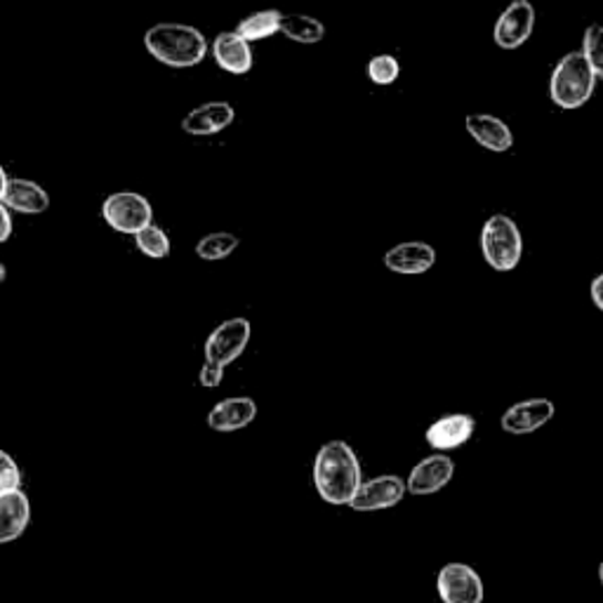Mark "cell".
Segmentation results:
<instances>
[{"mask_svg":"<svg viewBox=\"0 0 603 603\" xmlns=\"http://www.w3.org/2000/svg\"><path fill=\"white\" fill-rule=\"evenodd\" d=\"M590 295H592L594 306L599 309V312H603V271H601L599 277L592 281V285H590Z\"/></svg>","mask_w":603,"mask_h":603,"instance_id":"29","label":"cell"},{"mask_svg":"<svg viewBox=\"0 0 603 603\" xmlns=\"http://www.w3.org/2000/svg\"><path fill=\"white\" fill-rule=\"evenodd\" d=\"M102 217L114 231L135 236L137 231L154 222V208L149 204V198H144L142 194L116 191L112 196H106L102 204Z\"/></svg>","mask_w":603,"mask_h":603,"instance_id":"5","label":"cell"},{"mask_svg":"<svg viewBox=\"0 0 603 603\" xmlns=\"http://www.w3.org/2000/svg\"><path fill=\"white\" fill-rule=\"evenodd\" d=\"M481 252L496 271L517 269L523 254V236L519 225L507 215H492L481 229Z\"/></svg>","mask_w":603,"mask_h":603,"instance_id":"4","label":"cell"},{"mask_svg":"<svg viewBox=\"0 0 603 603\" xmlns=\"http://www.w3.org/2000/svg\"><path fill=\"white\" fill-rule=\"evenodd\" d=\"M252 335V325L248 319H229L225 323H219L215 331L206 340V361L217 363V365H227L239 358Z\"/></svg>","mask_w":603,"mask_h":603,"instance_id":"7","label":"cell"},{"mask_svg":"<svg viewBox=\"0 0 603 603\" xmlns=\"http://www.w3.org/2000/svg\"><path fill=\"white\" fill-rule=\"evenodd\" d=\"M281 17H283V12H279V10L252 12L246 17V20H241V24L236 27V31H239L248 43L264 41L273 33H281Z\"/></svg>","mask_w":603,"mask_h":603,"instance_id":"21","label":"cell"},{"mask_svg":"<svg viewBox=\"0 0 603 603\" xmlns=\"http://www.w3.org/2000/svg\"><path fill=\"white\" fill-rule=\"evenodd\" d=\"M406 496V481L396 474H385L368 481H361L350 507L354 511H380L396 507Z\"/></svg>","mask_w":603,"mask_h":603,"instance_id":"9","label":"cell"},{"mask_svg":"<svg viewBox=\"0 0 603 603\" xmlns=\"http://www.w3.org/2000/svg\"><path fill=\"white\" fill-rule=\"evenodd\" d=\"M365 73H368V79L375 85H392L401 76V64L394 54H375V58L368 60Z\"/></svg>","mask_w":603,"mask_h":603,"instance_id":"25","label":"cell"},{"mask_svg":"<svg viewBox=\"0 0 603 603\" xmlns=\"http://www.w3.org/2000/svg\"><path fill=\"white\" fill-rule=\"evenodd\" d=\"M536 8L531 0H511L492 29V41L502 50H517L533 35Z\"/></svg>","mask_w":603,"mask_h":603,"instance_id":"8","label":"cell"},{"mask_svg":"<svg viewBox=\"0 0 603 603\" xmlns=\"http://www.w3.org/2000/svg\"><path fill=\"white\" fill-rule=\"evenodd\" d=\"M599 580H601V584H603V561L599 563Z\"/></svg>","mask_w":603,"mask_h":603,"instance_id":"32","label":"cell"},{"mask_svg":"<svg viewBox=\"0 0 603 603\" xmlns=\"http://www.w3.org/2000/svg\"><path fill=\"white\" fill-rule=\"evenodd\" d=\"M22 488V471L10 453L0 450V492Z\"/></svg>","mask_w":603,"mask_h":603,"instance_id":"26","label":"cell"},{"mask_svg":"<svg viewBox=\"0 0 603 603\" xmlns=\"http://www.w3.org/2000/svg\"><path fill=\"white\" fill-rule=\"evenodd\" d=\"M12 236V217H10V208L0 200V243L10 241Z\"/></svg>","mask_w":603,"mask_h":603,"instance_id":"28","label":"cell"},{"mask_svg":"<svg viewBox=\"0 0 603 603\" xmlns=\"http://www.w3.org/2000/svg\"><path fill=\"white\" fill-rule=\"evenodd\" d=\"M281 33L295 43L314 45L325 39V24L312 14H283Z\"/></svg>","mask_w":603,"mask_h":603,"instance_id":"20","label":"cell"},{"mask_svg":"<svg viewBox=\"0 0 603 603\" xmlns=\"http://www.w3.org/2000/svg\"><path fill=\"white\" fill-rule=\"evenodd\" d=\"M314 488L328 505H350L363 481L361 462L346 441H328L319 448L312 469Z\"/></svg>","mask_w":603,"mask_h":603,"instance_id":"1","label":"cell"},{"mask_svg":"<svg viewBox=\"0 0 603 603\" xmlns=\"http://www.w3.org/2000/svg\"><path fill=\"white\" fill-rule=\"evenodd\" d=\"M31 521V502L22 488L0 492V544L22 538Z\"/></svg>","mask_w":603,"mask_h":603,"instance_id":"15","label":"cell"},{"mask_svg":"<svg viewBox=\"0 0 603 603\" xmlns=\"http://www.w3.org/2000/svg\"><path fill=\"white\" fill-rule=\"evenodd\" d=\"M8 175H6V168L0 166V200H3V194H6V187H8Z\"/></svg>","mask_w":603,"mask_h":603,"instance_id":"30","label":"cell"},{"mask_svg":"<svg viewBox=\"0 0 603 603\" xmlns=\"http://www.w3.org/2000/svg\"><path fill=\"white\" fill-rule=\"evenodd\" d=\"M144 48L160 64L173 69H189L206 60L208 41L196 27L160 22L144 33Z\"/></svg>","mask_w":603,"mask_h":603,"instance_id":"2","label":"cell"},{"mask_svg":"<svg viewBox=\"0 0 603 603\" xmlns=\"http://www.w3.org/2000/svg\"><path fill=\"white\" fill-rule=\"evenodd\" d=\"M474 429H477V423H474L471 415L453 413L446 417H438L436 423L427 429L425 438L434 450L446 453V450L462 448L474 436Z\"/></svg>","mask_w":603,"mask_h":603,"instance_id":"13","label":"cell"},{"mask_svg":"<svg viewBox=\"0 0 603 603\" xmlns=\"http://www.w3.org/2000/svg\"><path fill=\"white\" fill-rule=\"evenodd\" d=\"M596 76L582 52H569L557 64L550 81V97L561 108H580L594 95Z\"/></svg>","mask_w":603,"mask_h":603,"instance_id":"3","label":"cell"},{"mask_svg":"<svg viewBox=\"0 0 603 603\" xmlns=\"http://www.w3.org/2000/svg\"><path fill=\"white\" fill-rule=\"evenodd\" d=\"M239 246H241V241L236 233L215 231V233L204 236V239L196 243V254L206 262H217V260H227Z\"/></svg>","mask_w":603,"mask_h":603,"instance_id":"22","label":"cell"},{"mask_svg":"<svg viewBox=\"0 0 603 603\" xmlns=\"http://www.w3.org/2000/svg\"><path fill=\"white\" fill-rule=\"evenodd\" d=\"M382 262L389 271L401 273V277H419V273H427L436 264V250L423 241L398 243L387 250Z\"/></svg>","mask_w":603,"mask_h":603,"instance_id":"14","label":"cell"},{"mask_svg":"<svg viewBox=\"0 0 603 603\" xmlns=\"http://www.w3.org/2000/svg\"><path fill=\"white\" fill-rule=\"evenodd\" d=\"M3 204L14 212L41 215L50 208V196L39 181H31L24 177H10L3 194Z\"/></svg>","mask_w":603,"mask_h":603,"instance_id":"19","label":"cell"},{"mask_svg":"<svg viewBox=\"0 0 603 603\" xmlns=\"http://www.w3.org/2000/svg\"><path fill=\"white\" fill-rule=\"evenodd\" d=\"M467 133L474 137V142H479L484 149L492 154H505L511 149L514 144V135H511V127L500 121L498 116L490 114H469L465 121Z\"/></svg>","mask_w":603,"mask_h":603,"instance_id":"18","label":"cell"},{"mask_svg":"<svg viewBox=\"0 0 603 603\" xmlns=\"http://www.w3.org/2000/svg\"><path fill=\"white\" fill-rule=\"evenodd\" d=\"M436 592L444 603H484L481 575L467 563H446L436 578Z\"/></svg>","mask_w":603,"mask_h":603,"instance_id":"6","label":"cell"},{"mask_svg":"<svg viewBox=\"0 0 603 603\" xmlns=\"http://www.w3.org/2000/svg\"><path fill=\"white\" fill-rule=\"evenodd\" d=\"M236 112L229 102H206L181 118V133L191 137H210L227 131L233 123Z\"/></svg>","mask_w":603,"mask_h":603,"instance_id":"12","label":"cell"},{"mask_svg":"<svg viewBox=\"0 0 603 603\" xmlns=\"http://www.w3.org/2000/svg\"><path fill=\"white\" fill-rule=\"evenodd\" d=\"M584 60L592 66L594 76L603 81V27L601 24H592L584 31V41H582V50Z\"/></svg>","mask_w":603,"mask_h":603,"instance_id":"24","label":"cell"},{"mask_svg":"<svg viewBox=\"0 0 603 603\" xmlns=\"http://www.w3.org/2000/svg\"><path fill=\"white\" fill-rule=\"evenodd\" d=\"M222 380H225V365H217V363H210V361H206L204 368H200V373H198V382L206 389L219 387V382H222Z\"/></svg>","mask_w":603,"mask_h":603,"instance_id":"27","label":"cell"},{"mask_svg":"<svg viewBox=\"0 0 603 603\" xmlns=\"http://www.w3.org/2000/svg\"><path fill=\"white\" fill-rule=\"evenodd\" d=\"M212 58L219 69L233 73V76H243V73L252 69V62H254L250 43L239 31L219 33L212 41Z\"/></svg>","mask_w":603,"mask_h":603,"instance_id":"16","label":"cell"},{"mask_svg":"<svg viewBox=\"0 0 603 603\" xmlns=\"http://www.w3.org/2000/svg\"><path fill=\"white\" fill-rule=\"evenodd\" d=\"M455 474V465L444 453L429 455V458L419 460L413 471L408 474L406 490L413 496H434V492L444 490Z\"/></svg>","mask_w":603,"mask_h":603,"instance_id":"11","label":"cell"},{"mask_svg":"<svg viewBox=\"0 0 603 603\" xmlns=\"http://www.w3.org/2000/svg\"><path fill=\"white\" fill-rule=\"evenodd\" d=\"M554 413H557V406L550 398H528V401H521V404L509 406L505 415L500 417V425L507 434H517V436L533 434L550 423Z\"/></svg>","mask_w":603,"mask_h":603,"instance_id":"10","label":"cell"},{"mask_svg":"<svg viewBox=\"0 0 603 603\" xmlns=\"http://www.w3.org/2000/svg\"><path fill=\"white\" fill-rule=\"evenodd\" d=\"M258 417V404L248 396H231L219 401L208 413V427L215 432H239L246 429Z\"/></svg>","mask_w":603,"mask_h":603,"instance_id":"17","label":"cell"},{"mask_svg":"<svg viewBox=\"0 0 603 603\" xmlns=\"http://www.w3.org/2000/svg\"><path fill=\"white\" fill-rule=\"evenodd\" d=\"M137 250L152 260H163L170 254V236L154 222L135 233Z\"/></svg>","mask_w":603,"mask_h":603,"instance_id":"23","label":"cell"},{"mask_svg":"<svg viewBox=\"0 0 603 603\" xmlns=\"http://www.w3.org/2000/svg\"><path fill=\"white\" fill-rule=\"evenodd\" d=\"M6 279H8V267H6V264H0V285L6 283Z\"/></svg>","mask_w":603,"mask_h":603,"instance_id":"31","label":"cell"}]
</instances>
